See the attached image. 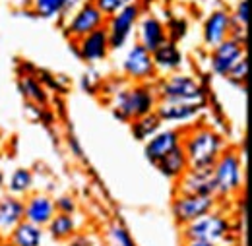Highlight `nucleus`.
<instances>
[{"mask_svg": "<svg viewBox=\"0 0 252 246\" xmlns=\"http://www.w3.org/2000/svg\"><path fill=\"white\" fill-rule=\"evenodd\" d=\"M190 169H210L223 154V138L208 126H200L190 130L187 136H183L181 142Z\"/></svg>", "mask_w": 252, "mask_h": 246, "instance_id": "1", "label": "nucleus"}, {"mask_svg": "<svg viewBox=\"0 0 252 246\" xmlns=\"http://www.w3.org/2000/svg\"><path fill=\"white\" fill-rule=\"evenodd\" d=\"M156 105H158V97L150 86H134L117 93L115 117H119L121 121H134L148 113H154Z\"/></svg>", "mask_w": 252, "mask_h": 246, "instance_id": "2", "label": "nucleus"}, {"mask_svg": "<svg viewBox=\"0 0 252 246\" xmlns=\"http://www.w3.org/2000/svg\"><path fill=\"white\" fill-rule=\"evenodd\" d=\"M218 196H233L241 190L245 183V173H243V161L235 152H223L218 157V161L212 167Z\"/></svg>", "mask_w": 252, "mask_h": 246, "instance_id": "3", "label": "nucleus"}, {"mask_svg": "<svg viewBox=\"0 0 252 246\" xmlns=\"http://www.w3.org/2000/svg\"><path fill=\"white\" fill-rule=\"evenodd\" d=\"M161 101H179V103H206L202 86L187 74H175L161 82L159 86Z\"/></svg>", "mask_w": 252, "mask_h": 246, "instance_id": "4", "label": "nucleus"}, {"mask_svg": "<svg viewBox=\"0 0 252 246\" xmlns=\"http://www.w3.org/2000/svg\"><path fill=\"white\" fill-rule=\"evenodd\" d=\"M229 233V221L220 214H206V215L194 219L187 225L185 237L187 241H206L218 245Z\"/></svg>", "mask_w": 252, "mask_h": 246, "instance_id": "5", "label": "nucleus"}, {"mask_svg": "<svg viewBox=\"0 0 252 246\" xmlns=\"http://www.w3.org/2000/svg\"><path fill=\"white\" fill-rule=\"evenodd\" d=\"M140 14H142V10H140V4L136 2V4L126 6L121 12H117V14H113L109 18V26L105 30H107V35H109L111 51L125 47V43L130 39L132 31H134L138 20H140Z\"/></svg>", "mask_w": 252, "mask_h": 246, "instance_id": "6", "label": "nucleus"}, {"mask_svg": "<svg viewBox=\"0 0 252 246\" xmlns=\"http://www.w3.org/2000/svg\"><path fill=\"white\" fill-rule=\"evenodd\" d=\"M214 208H216V196L179 194L173 200V215L181 225H189L194 219L214 212Z\"/></svg>", "mask_w": 252, "mask_h": 246, "instance_id": "7", "label": "nucleus"}, {"mask_svg": "<svg viewBox=\"0 0 252 246\" xmlns=\"http://www.w3.org/2000/svg\"><path fill=\"white\" fill-rule=\"evenodd\" d=\"M105 20L107 18L99 12V8L94 4V0H88V2L80 4L74 10V14L70 16V20L66 24V33H68V37L78 41L80 37L92 33L97 28H103Z\"/></svg>", "mask_w": 252, "mask_h": 246, "instance_id": "8", "label": "nucleus"}, {"mask_svg": "<svg viewBox=\"0 0 252 246\" xmlns=\"http://www.w3.org/2000/svg\"><path fill=\"white\" fill-rule=\"evenodd\" d=\"M243 57H245V43L235 37H227L225 41L214 47L210 64L218 76H227V72Z\"/></svg>", "mask_w": 252, "mask_h": 246, "instance_id": "9", "label": "nucleus"}, {"mask_svg": "<svg viewBox=\"0 0 252 246\" xmlns=\"http://www.w3.org/2000/svg\"><path fill=\"white\" fill-rule=\"evenodd\" d=\"M181 194H196V196H218L214 171L210 169H190L179 179Z\"/></svg>", "mask_w": 252, "mask_h": 246, "instance_id": "10", "label": "nucleus"}, {"mask_svg": "<svg viewBox=\"0 0 252 246\" xmlns=\"http://www.w3.org/2000/svg\"><path fill=\"white\" fill-rule=\"evenodd\" d=\"M123 70L128 78H134L138 82L142 80H148L156 74V66H154V59H152V53L146 51L140 43H136L125 57L123 62Z\"/></svg>", "mask_w": 252, "mask_h": 246, "instance_id": "11", "label": "nucleus"}, {"mask_svg": "<svg viewBox=\"0 0 252 246\" xmlns=\"http://www.w3.org/2000/svg\"><path fill=\"white\" fill-rule=\"evenodd\" d=\"M111 51V45H109V35L105 26L103 28H97L92 33L84 35L78 39V53L84 61L88 62H97L107 59Z\"/></svg>", "mask_w": 252, "mask_h": 246, "instance_id": "12", "label": "nucleus"}, {"mask_svg": "<svg viewBox=\"0 0 252 246\" xmlns=\"http://www.w3.org/2000/svg\"><path fill=\"white\" fill-rule=\"evenodd\" d=\"M206 103H179V101H161L156 105V115L163 123H187L200 115Z\"/></svg>", "mask_w": 252, "mask_h": 246, "instance_id": "13", "label": "nucleus"}, {"mask_svg": "<svg viewBox=\"0 0 252 246\" xmlns=\"http://www.w3.org/2000/svg\"><path fill=\"white\" fill-rule=\"evenodd\" d=\"M181 142H183V134L179 130H173V128L158 130L146 142V157L152 163H158L159 159H163L169 152H173L175 148H179Z\"/></svg>", "mask_w": 252, "mask_h": 246, "instance_id": "14", "label": "nucleus"}, {"mask_svg": "<svg viewBox=\"0 0 252 246\" xmlns=\"http://www.w3.org/2000/svg\"><path fill=\"white\" fill-rule=\"evenodd\" d=\"M231 28H233L231 14L227 10H214L204 22V43L214 49L231 35Z\"/></svg>", "mask_w": 252, "mask_h": 246, "instance_id": "15", "label": "nucleus"}, {"mask_svg": "<svg viewBox=\"0 0 252 246\" xmlns=\"http://www.w3.org/2000/svg\"><path fill=\"white\" fill-rule=\"evenodd\" d=\"M55 200H51L45 194H33L24 202V219L35 223L39 227H47V223L55 217Z\"/></svg>", "mask_w": 252, "mask_h": 246, "instance_id": "16", "label": "nucleus"}, {"mask_svg": "<svg viewBox=\"0 0 252 246\" xmlns=\"http://www.w3.org/2000/svg\"><path fill=\"white\" fill-rule=\"evenodd\" d=\"M138 37H140V45L154 53L158 47H161L167 41V33L165 26L159 22L156 16H144L140 20V28H138Z\"/></svg>", "mask_w": 252, "mask_h": 246, "instance_id": "17", "label": "nucleus"}, {"mask_svg": "<svg viewBox=\"0 0 252 246\" xmlns=\"http://www.w3.org/2000/svg\"><path fill=\"white\" fill-rule=\"evenodd\" d=\"M20 221H24V202L18 196L0 198V235L8 237Z\"/></svg>", "mask_w": 252, "mask_h": 246, "instance_id": "18", "label": "nucleus"}, {"mask_svg": "<svg viewBox=\"0 0 252 246\" xmlns=\"http://www.w3.org/2000/svg\"><path fill=\"white\" fill-rule=\"evenodd\" d=\"M156 165L161 171V175H165L167 179H173V181H179L189 171V159H187L183 146H179L173 152H169L163 159H159Z\"/></svg>", "mask_w": 252, "mask_h": 246, "instance_id": "19", "label": "nucleus"}, {"mask_svg": "<svg viewBox=\"0 0 252 246\" xmlns=\"http://www.w3.org/2000/svg\"><path fill=\"white\" fill-rule=\"evenodd\" d=\"M8 243L12 246H41L43 245V227L24 219L12 229V233L8 235Z\"/></svg>", "mask_w": 252, "mask_h": 246, "instance_id": "20", "label": "nucleus"}, {"mask_svg": "<svg viewBox=\"0 0 252 246\" xmlns=\"http://www.w3.org/2000/svg\"><path fill=\"white\" fill-rule=\"evenodd\" d=\"M152 59H154L156 70L171 72V70L181 68V64H183V53L179 51L177 43L165 41L161 47H158V49L152 53Z\"/></svg>", "mask_w": 252, "mask_h": 246, "instance_id": "21", "label": "nucleus"}, {"mask_svg": "<svg viewBox=\"0 0 252 246\" xmlns=\"http://www.w3.org/2000/svg\"><path fill=\"white\" fill-rule=\"evenodd\" d=\"M47 227H49V235L55 241L70 239L76 233V221H74V217L68 215V214H55V217L47 223Z\"/></svg>", "mask_w": 252, "mask_h": 246, "instance_id": "22", "label": "nucleus"}, {"mask_svg": "<svg viewBox=\"0 0 252 246\" xmlns=\"http://www.w3.org/2000/svg\"><path fill=\"white\" fill-rule=\"evenodd\" d=\"M159 128H161V121H159V117L156 115V111H154V113H148V115H144L140 119H134V123H132V134L140 142H146V140H150L158 132Z\"/></svg>", "mask_w": 252, "mask_h": 246, "instance_id": "23", "label": "nucleus"}, {"mask_svg": "<svg viewBox=\"0 0 252 246\" xmlns=\"http://www.w3.org/2000/svg\"><path fill=\"white\" fill-rule=\"evenodd\" d=\"M32 184H33V175L30 169H26V167H20V169H16L14 173H12V177H10V192H12V196H24V194H28L30 190H32Z\"/></svg>", "mask_w": 252, "mask_h": 246, "instance_id": "24", "label": "nucleus"}, {"mask_svg": "<svg viewBox=\"0 0 252 246\" xmlns=\"http://www.w3.org/2000/svg\"><path fill=\"white\" fill-rule=\"evenodd\" d=\"M20 90L26 99H30L35 105H45L47 103V92L43 90L41 82H37L32 76H24L20 80Z\"/></svg>", "mask_w": 252, "mask_h": 246, "instance_id": "25", "label": "nucleus"}, {"mask_svg": "<svg viewBox=\"0 0 252 246\" xmlns=\"http://www.w3.org/2000/svg\"><path fill=\"white\" fill-rule=\"evenodd\" d=\"M30 4L39 18H57L64 14V0H32Z\"/></svg>", "mask_w": 252, "mask_h": 246, "instance_id": "26", "label": "nucleus"}, {"mask_svg": "<svg viewBox=\"0 0 252 246\" xmlns=\"http://www.w3.org/2000/svg\"><path fill=\"white\" fill-rule=\"evenodd\" d=\"M138 0H94V4L99 8V12L105 16V18H111L113 14L121 12L123 8L130 6V4H136Z\"/></svg>", "mask_w": 252, "mask_h": 246, "instance_id": "27", "label": "nucleus"}, {"mask_svg": "<svg viewBox=\"0 0 252 246\" xmlns=\"http://www.w3.org/2000/svg\"><path fill=\"white\" fill-rule=\"evenodd\" d=\"M187 31H189V24H187V20H183V18H173V20L167 24V28H165L167 41L177 43L179 39H183V37L187 35Z\"/></svg>", "mask_w": 252, "mask_h": 246, "instance_id": "28", "label": "nucleus"}, {"mask_svg": "<svg viewBox=\"0 0 252 246\" xmlns=\"http://www.w3.org/2000/svg\"><path fill=\"white\" fill-rule=\"evenodd\" d=\"M247 74H249V61H247V57H243L227 72L225 78H229V82H233V84H245L247 82Z\"/></svg>", "mask_w": 252, "mask_h": 246, "instance_id": "29", "label": "nucleus"}, {"mask_svg": "<svg viewBox=\"0 0 252 246\" xmlns=\"http://www.w3.org/2000/svg\"><path fill=\"white\" fill-rule=\"evenodd\" d=\"M109 243L111 246H136L134 241L130 239V235L126 233L121 225H113L109 231Z\"/></svg>", "mask_w": 252, "mask_h": 246, "instance_id": "30", "label": "nucleus"}, {"mask_svg": "<svg viewBox=\"0 0 252 246\" xmlns=\"http://www.w3.org/2000/svg\"><path fill=\"white\" fill-rule=\"evenodd\" d=\"M231 20H233L235 26L247 28V22H249V0H239L237 10H235V14L231 16Z\"/></svg>", "mask_w": 252, "mask_h": 246, "instance_id": "31", "label": "nucleus"}, {"mask_svg": "<svg viewBox=\"0 0 252 246\" xmlns=\"http://www.w3.org/2000/svg\"><path fill=\"white\" fill-rule=\"evenodd\" d=\"M55 210H57L59 214H68V215H72V214L76 212V200H74L72 196H63V198H59V200L55 202Z\"/></svg>", "mask_w": 252, "mask_h": 246, "instance_id": "32", "label": "nucleus"}, {"mask_svg": "<svg viewBox=\"0 0 252 246\" xmlns=\"http://www.w3.org/2000/svg\"><path fill=\"white\" fill-rule=\"evenodd\" d=\"M84 2H88V0H64V14H68L70 10L78 8V6L84 4Z\"/></svg>", "mask_w": 252, "mask_h": 246, "instance_id": "33", "label": "nucleus"}, {"mask_svg": "<svg viewBox=\"0 0 252 246\" xmlns=\"http://www.w3.org/2000/svg\"><path fill=\"white\" fill-rule=\"evenodd\" d=\"M70 246H92V243H90V239H86V237H78V239H74V241L70 243Z\"/></svg>", "mask_w": 252, "mask_h": 246, "instance_id": "34", "label": "nucleus"}, {"mask_svg": "<svg viewBox=\"0 0 252 246\" xmlns=\"http://www.w3.org/2000/svg\"><path fill=\"white\" fill-rule=\"evenodd\" d=\"M185 246H218V245H214V243H206V241H187V245Z\"/></svg>", "mask_w": 252, "mask_h": 246, "instance_id": "35", "label": "nucleus"}, {"mask_svg": "<svg viewBox=\"0 0 252 246\" xmlns=\"http://www.w3.org/2000/svg\"><path fill=\"white\" fill-rule=\"evenodd\" d=\"M70 148H72L78 155H82V150H80V146H78V142H76V140H72V142H70Z\"/></svg>", "mask_w": 252, "mask_h": 246, "instance_id": "36", "label": "nucleus"}, {"mask_svg": "<svg viewBox=\"0 0 252 246\" xmlns=\"http://www.w3.org/2000/svg\"><path fill=\"white\" fill-rule=\"evenodd\" d=\"M2 183H4V175H2V169H0V186H2Z\"/></svg>", "mask_w": 252, "mask_h": 246, "instance_id": "37", "label": "nucleus"}, {"mask_svg": "<svg viewBox=\"0 0 252 246\" xmlns=\"http://www.w3.org/2000/svg\"><path fill=\"white\" fill-rule=\"evenodd\" d=\"M18 2H20V4H30L32 0H18Z\"/></svg>", "mask_w": 252, "mask_h": 246, "instance_id": "38", "label": "nucleus"}, {"mask_svg": "<svg viewBox=\"0 0 252 246\" xmlns=\"http://www.w3.org/2000/svg\"><path fill=\"white\" fill-rule=\"evenodd\" d=\"M2 246H12V245H10V243H8V245H2Z\"/></svg>", "mask_w": 252, "mask_h": 246, "instance_id": "39", "label": "nucleus"}]
</instances>
